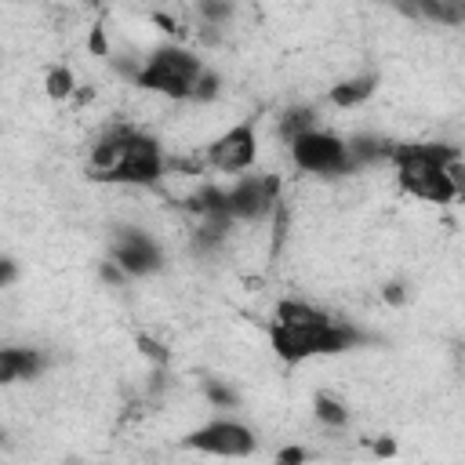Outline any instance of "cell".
I'll use <instances>...</instances> for the list:
<instances>
[{
	"label": "cell",
	"instance_id": "1",
	"mask_svg": "<svg viewBox=\"0 0 465 465\" xmlns=\"http://www.w3.org/2000/svg\"><path fill=\"white\" fill-rule=\"evenodd\" d=\"M269 341L276 356L302 363L309 356H334L360 345V331L349 323L331 320L327 312L312 309L309 302H280L269 323Z\"/></svg>",
	"mask_w": 465,
	"mask_h": 465
},
{
	"label": "cell",
	"instance_id": "2",
	"mask_svg": "<svg viewBox=\"0 0 465 465\" xmlns=\"http://www.w3.org/2000/svg\"><path fill=\"white\" fill-rule=\"evenodd\" d=\"M160 145L138 127H109L87 153V178L116 185H156L163 178Z\"/></svg>",
	"mask_w": 465,
	"mask_h": 465
},
{
	"label": "cell",
	"instance_id": "3",
	"mask_svg": "<svg viewBox=\"0 0 465 465\" xmlns=\"http://www.w3.org/2000/svg\"><path fill=\"white\" fill-rule=\"evenodd\" d=\"M454 145H418V142H403L392 145L389 160L396 163V178L403 185V193L425 200V203H450L461 196V189L450 182L447 174V160L454 156Z\"/></svg>",
	"mask_w": 465,
	"mask_h": 465
},
{
	"label": "cell",
	"instance_id": "4",
	"mask_svg": "<svg viewBox=\"0 0 465 465\" xmlns=\"http://www.w3.org/2000/svg\"><path fill=\"white\" fill-rule=\"evenodd\" d=\"M207 65L182 51V47H160L153 51V58L134 73V84L145 87V91H156V94H167L174 102H189L193 98V84L196 76L203 73Z\"/></svg>",
	"mask_w": 465,
	"mask_h": 465
},
{
	"label": "cell",
	"instance_id": "5",
	"mask_svg": "<svg viewBox=\"0 0 465 465\" xmlns=\"http://www.w3.org/2000/svg\"><path fill=\"white\" fill-rule=\"evenodd\" d=\"M291 149V160L294 167L309 171V174H323V178H334V174H349L352 163H349V153H345V142L323 127H312L298 138L287 142Z\"/></svg>",
	"mask_w": 465,
	"mask_h": 465
},
{
	"label": "cell",
	"instance_id": "6",
	"mask_svg": "<svg viewBox=\"0 0 465 465\" xmlns=\"http://www.w3.org/2000/svg\"><path fill=\"white\" fill-rule=\"evenodd\" d=\"M200 160H203V167L225 171V174L251 171L254 160H258V131H254V120H243V124H232L229 131H222L214 142H207V149L200 153Z\"/></svg>",
	"mask_w": 465,
	"mask_h": 465
},
{
	"label": "cell",
	"instance_id": "7",
	"mask_svg": "<svg viewBox=\"0 0 465 465\" xmlns=\"http://www.w3.org/2000/svg\"><path fill=\"white\" fill-rule=\"evenodd\" d=\"M280 207V178L276 174H243L232 189H225V214L232 222H258Z\"/></svg>",
	"mask_w": 465,
	"mask_h": 465
},
{
	"label": "cell",
	"instance_id": "8",
	"mask_svg": "<svg viewBox=\"0 0 465 465\" xmlns=\"http://www.w3.org/2000/svg\"><path fill=\"white\" fill-rule=\"evenodd\" d=\"M185 447L203 450V454H222V458H247L254 450V436H251L247 425L218 418V421H207V425L193 429L185 436Z\"/></svg>",
	"mask_w": 465,
	"mask_h": 465
},
{
	"label": "cell",
	"instance_id": "9",
	"mask_svg": "<svg viewBox=\"0 0 465 465\" xmlns=\"http://www.w3.org/2000/svg\"><path fill=\"white\" fill-rule=\"evenodd\" d=\"M109 262H116L124 269V276H149L163 265V251L142 229H116V236L109 243Z\"/></svg>",
	"mask_w": 465,
	"mask_h": 465
},
{
	"label": "cell",
	"instance_id": "10",
	"mask_svg": "<svg viewBox=\"0 0 465 465\" xmlns=\"http://www.w3.org/2000/svg\"><path fill=\"white\" fill-rule=\"evenodd\" d=\"M44 371V356L36 349H22V345H0V385H15V381H29Z\"/></svg>",
	"mask_w": 465,
	"mask_h": 465
},
{
	"label": "cell",
	"instance_id": "11",
	"mask_svg": "<svg viewBox=\"0 0 465 465\" xmlns=\"http://www.w3.org/2000/svg\"><path fill=\"white\" fill-rule=\"evenodd\" d=\"M374 87H378V76H371V73H363V76H349V80H338L334 87H331V105H338V109H356L360 102H367L371 94H374Z\"/></svg>",
	"mask_w": 465,
	"mask_h": 465
},
{
	"label": "cell",
	"instance_id": "12",
	"mask_svg": "<svg viewBox=\"0 0 465 465\" xmlns=\"http://www.w3.org/2000/svg\"><path fill=\"white\" fill-rule=\"evenodd\" d=\"M312 411H316L320 425H327V429H345V425H349V407H345L341 400H334L331 392H316Z\"/></svg>",
	"mask_w": 465,
	"mask_h": 465
},
{
	"label": "cell",
	"instance_id": "13",
	"mask_svg": "<svg viewBox=\"0 0 465 465\" xmlns=\"http://www.w3.org/2000/svg\"><path fill=\"white\" fill-rule=\"evenodd\" d=\"M312 127H320V124H316V113L305 109V105H294V109H287L280 116V138L283 142H291V138H298V134H305Z\"/></svg>",
	"mask_w": 465,
	"mask_h": 465
},
{
	"label": "cell",
	"instance_id": "14",
	"mask_svg": "<svg viewBox=\"0 0 465 465\" xmlns=\"http://www.w3.org/2000/svg\"><path fill=\"white\" fill-rule=\"evenodd\" d=\"M44 91H47V98H54V102H65V98H73V91H76V80H73V73H69L65 65H54V69L47 73V80H44Z\"/></svg>",
	"mask_w": 465,
	"mask_h": 465
},
{
	"label": "cell",
	"instance_id": "15",
	"mask_svg": "<svg viewBox=\"0 0 465 465\" xmlns=\"http://www.w3.org/2000/svg\"><path fill=\"white\" fill-rule=\"evenodd\" d=\"M196 7H200L203 22L211 29H218V25H225L232 18V0H196Z\"/></svg>",
	"mask_w": 465,
	"mask_h": 465
},
{
	"label": "cell",
	"instance_id": "16",
	"mask_svg": "<svg viewBox=\"0 0 465 465\" xmlns=\"http://www.w3.org/2000/svg\"><path fill=\"white\" fill-rule=\"evenodd\" d=\"M203 396L214 403V407H236L240 403V396H236V389L232 385H222V381H203Z\"/></svg>",
	"mask_w": 465,
	"mask_h": 465
},
{
	"label": "cell",
	"instance_id": "17",
	"mask_svg": "<svg viewBox=\"0 0 465 465\" xmlns=\"http://www.w3.org/2000/svg\"><path fill=\"white\" fill-rule=\"evenodd\" d=\"M138 349H142V356H149L153 363H167V360H171V352H167L156 338H149V334H138Z\"/></svg>",
	"mask_w": 465,
	"mask_h": 465
},
{
	"label": "cell",
	"instance_id": "18",
	"mask_svg": "<svg viewBox=\"0 0 465 465\" xmlns=\"http://www.w3.org/2000/svg\"><path fill=\"white\" fill-rule=\"evenodd\" d=\"M87 47H91V54H98V58H105V54H109V44H105V36H102V25H94V29H91Z\"/></svg>",
	"mask_w": 465,
	"mask_h": 465
},
{
	"label": "cell",
	"instance_id": "19",
	"mask_svg": "<svg viewBox=\"0 0 465 465\" xmlns=\"http://www.w3.org/2000/svg\"><path fill=\"white\" fill-rule=\"evenodd\" d=\"M381 298H385L389 305H403V302H407V287H403V283H385Z\"/></svg>",
	"mask_w": 465,
	"mask_h": 465
},
{
	"label": "cell",
	"instance_id": "20",
	"mask_svg": "<svg viewBox=\"0 0 465 465\" xmlns=\"http://www.w3.org/2000/svg\"><path fill=\"white\" fill-rule=\"evenodd\" d=\"M305 458H309V454H305L302 447H283V450L276 454V461H283V465H287V461H305Z\"/></svg>",
	"mask_w": 465,
	"mask_h": 465
},
{
	"label": "cell",
	"instance_id": "21",
	"mask_svg": "<svg viewBox=\"0 0 465 465\" xmlns=\"http://www.w3.org/2000/svg\"><path fill=\"white\" fill-rule=\"evenodd\" d=\"M15 280V262L11 258H0V287H7Z\"/></svg>",
	"mask_w": 465,
	"mask_h": 465
},
{
	"label": "cell",
	"instance_id": "22",
	"mask_svg": "<svg viewBox=\"0 0 465 465\" xmlns=\"http://www.w3.org/2000/svg\"><path fill=\"white\" fill-rule=\"evenodd\" d=\"M374 454H381V458H389V454H396V447H392V440H378V443H374Z\"/></svg>",
	"mask_w": 465,
	"mask_h": 465
}]
</instances>
